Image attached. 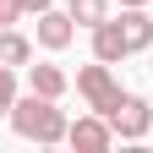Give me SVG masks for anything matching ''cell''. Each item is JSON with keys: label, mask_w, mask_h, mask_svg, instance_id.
<instances>
[{"label": "cell", "mask_w": 153, "mask_h": 153, "mask_svg": "<svg viewBox=\"0 0 153 153\" xmlns=\"http://www.w3.org/2000/svg\"><path fill=\"white\" fill-rule=\"evenodd\" d=\"M11 131L22 142H38V148H55V142H66V109H60V99H44V93H16V104H11Z\"/></svg>", "instance_id": "6da1fadb"}, {"label": "cell", "mask_w": 153, "mask_h": 153, "mask_svg": "<svg viewBox=\"0 0 153 153\" xmlns=\"http://www.w3.org/2000/svg\"><path fill=\"white\" fill-rule=\"evenodd\" d=\"M104 120L115 126V137H120V142H142L148 131H153V104L142 99V93H120V104H115Z\"/></svg>", "instance_id": "7a4b0ae2"}, {"label": "cell", "mask_w": 153, "mask_h": 153, "mask_svg": "<svg viewBox=\"0 0 153 153\" xmlns=\"http://www.w3.org/2000/svg\"><path fill=\"white\" fill-rule=\"evenodd\" d=\"M76 93H82V99H88V109H99V115H109L115 104H120V82H115V71L104 66V60H93V66H82V71H76Z\"/></svg>", "instance_id": "3957f363"}, {"label": "cell", "mask_w": 153, "mask_h": 153, "mask_svg": "<svg viewBox=\"0 0 153 153\" xmlns=\"http://www.w3.org/2000/svg\"><path fill=\"white\" fill-rule=\"evenodd\" d=\"M66 142H71L76 153H109V148H115V126L104 120L99 109H88V115H76V120L66 126Z\"/></svg>", "instance_id": "277c9868"}, {"label": "cell", "mask_w": 153, "mask_h": 153, "mask_svg": "<svg viewBox=\"0 0 153 153\" xmlns=\"http://www.w3.org/2000/svg\"><path fill=\"white\" fill-rule=\"evenodd\" d=\"M120 38H126V49L131 55H148L153 49V16H148V6H120Z\"/></svg>", "instance_id": "5b68a950"}, {"label": "cell", "mask_w": 153, "mask_h": 153, "mask_svg": "<svg viewBox=\"0 0 153 153\" xmlns=\"http://www.w3.org/2000/svg\"><path fill=\"white\" fill-rule=\"evenodd\" d=\"M33 38H38V44H44V49H66L71 44V38H76V22H71V16L66 11H38V27H33Z\"/></svg>", "instance_id": "8992f818"}, {"label": "cell", "mask_w": 153, "mask_h": 153, "mask_svg": "<svg viewBox=\"0 0 153 153\" xmlns=\"http://www.w3.org/2000/svg\"><path fill=\"white\" fill-rule=\"evenodd\" d=\"M126 38H120V22H115V16H104L99 27H93V60H104V66H120L126 60Z\"/></svg>", "instance_id": "52a82bcc"}, {"label": "cell", "mask_w": 153, "mask_h": 153, "mask_svg": "<svg viewBox=\"0 0 153 153\" xmlns=\"http://www.w3.org/2000/svg\"><path fill=\"white\" fill-rule=\"evenodd\" d=\"M27 82H33V93H44V99H60V93L71 88V82H66V71H60V66H49V60L27 66Z\"/></svg>", "instance_id": "ba28073f"}, {"label": "cell", "mask_w": 153, "mask_h": 153, "mask_svg": "<svg viewBox=\"0 0 153 153\" xmlns=\"http://www.w3.org/2000/svg\"><path fill=\"white\" fill-rule=\"evenodd\" d=\"M33 60V44L16 27H0V66H27Z\"/></svg>", "instance_id": "9c48e42d"}, {"label": "cell", "mask_w": 153, "mask_h": 153, "mask_svg": "<svg viewBox=\"0 0 153 153\" xmlns=\"http://www.w3.org/2000/svg\"><path fill=\"white\" fill-rule=\"evenodd\" d=\"M66 16H71L76 27H88V33H93V27L109 16V0H66Z\"/></svg>", "instance_id": "30bf717a"}, {"label": "cell", "mask_w": 153, "mask_h": 153, "mask_svg": "<svg viewBox=\"0 0 153 153\" xmlns=\"http://www.w3.org/2000/svg\"><path fill=\"white\" fill-rule=\"evenodd\" d=\"M11 104H16V66H0V120L11 115Z\"/></svg>", "instance_id": "8fae6325"}, {"label": "cell", "mask_w": 153, "mask_h": 153, "mask_svg": "<svg viewBox=\"0 0 153 153\" xmlns=\"http://www.w3.org/2000/svg\"><path fill=\"white\" fill-rule=\"evenodd\" d=\"M11 22H22V0H0V27H11Z\"/></svg>", "instance_id": "7c38bea8"}, {"label": "cell", "mask_w": 153, "mask_h": 153, "mask_svg": "<svg viewBox=\"0 0 153 153\" xmlns=\"http://www.w3.org/2000/svg\"><path fill=\"white\" fill-rule=\"evenodd\" d=\"M49 6H55V0H22V16H27V11L38 16V11H49Z\"/></svg>", "instance_id": "4fadbf2b"}, {"label": "cell", "mask_w": 153, "mask_h": 153, "mask_svg": "<svg viewBox=\"0 0 153 153\" xmlns=\"http://www.w3.org/2000/svg\"><path fill=\"white\" fill-rule=\"evenodd\" d=\"M120 6H148V0H120Z\"/></svg>", "instance_id": "5bb4252c"}, {"label": "cell", "mask_w": 153, "mask_h": 153, "mask_svg": "<svg viewBox=\"0 0 153 153\" xmlns=\"http://www.w3.org/2000/svg\"><path fill=\"white\" fill-rule=\"evenodd\" d=\"M148 71H153V49H148Z\"/></svg>", "instance_id": "9a60e30c"}, {"label": "cell", "mask_w": 153, "mask_h": 153, "mask_svg": "<svg viewBox=\"0 0 153 153\" xmlns=\"http://www.w3.org/2000/svg\"><path fill=\"white\" fill-rule=\"evenodd\" d=\"M148 137H153V131H148Z\"/></svg>", "instance_id": "2e32d148"}]
</instances>
